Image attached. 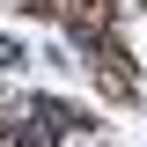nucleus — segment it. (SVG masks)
I'll return each instance as SVG.
<instances>
[{
    "label": "nucleus",
    "mask_w": 147,
    "mask_h": 147,
    "mask_svg": "<svg viewBox=\"0 0 147 147\" xmlns=\"http://www.w3.org/2000/svg\"><path fill=\"white\" fill-rule=\"evenodd\" d=\"M0 125H7L15 147H59L66 140V110L37 103V96H15V103H0Z\"/></svg>",
    "instance_id": "1"
}]
</instances>
